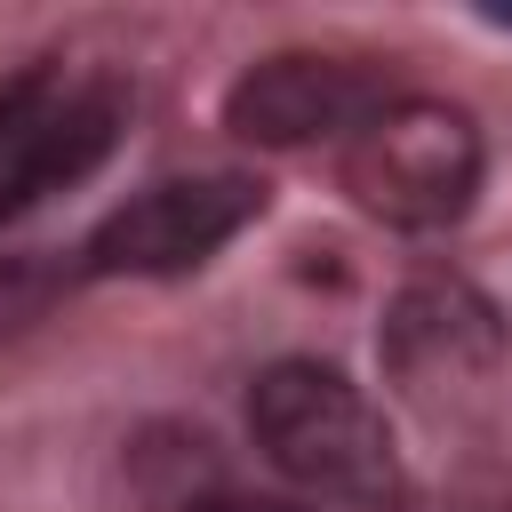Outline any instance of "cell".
Here are the masks:
<instances>
[{"label": "cell", "mask_w": 512, "mask_h": 512, "mask_svg": "<svg viewBox=\"0 0 512 512\" xmlns=\"http://www.w3.org/2000/svg\"><path fill=\"white\" fill-rule=\"evenodd\" d=\"M128 128V88L112 72H64L32 64L0 80V224H16L32 200L80 184Z\"/></svg>", "instance_id": "3"}, {"label": "cell", "mask_w": 512, "mask_h": 512, "mask_svg": "<svg viewBox=\"0 0 512 512\" xmlns=\"http://www.w3.org/2000/svg\"><path fill=\"white\" fill-rule=\"evenodd\" d=\"M384 360H392L408 384L480 368V360H496V312H488L464 280H424V288H408V296L392 304V320H384Z\"/></svg>", "instance_id": "6"}, {"label": "cell", "mask_w": 512, "mask_h": 512, "mask_svg": "<svg viewBox=\"0 0 512 512\" xmlns=\"http://www.w3.org/2000/svg\"><path fill=\"white\" fill-rule=\"evenodd\" d=\"M248 432L320 504H344V512H400L408 504L392 424L328 360H272L248 384Z\"/></svg>", "instance_id": "1"}, {"label": "cell", "mask_w": 512, "mask_h": 512, "mask_svg": "<svg viewBox=\"0 0 512 512\" xmlns=\"http://www.w3.org/2000/svg\"><path fill=\"white\" fill-rule=\"evenodd\" d=\"M392 72L376 56H336V48H280L256 56L224 88V128L248 144H344L376 104H392Z\"/></svg>", "instance_id": "5"}, {"label": "cell", "mask_w": 512, "mask_h": 512, "mask_svg": "<svg viewBox=\"0 0 512 512\" xmlns=\"http://www.w3.org/2000/svg\"><path fill=\"white\" fill-rule=\"evenodd\" d=\"M336 168H344V192L376 224L440 232L472 208L488 152H480L472 112H456L440 96H392L336 144Z\"/></svg>", "instance_id": "2"}, {"label": "cell", "mask_w": 512, "mask_h": 512, "mask_svg": "<svg viewBox=\"0 0 512 512\" xmlns=\"http://www.w3.org/2000/svg\"><path fill=\"white\" fill-rule=\"evenodd\" d=\"M256 216H264L256 176H160L80 240L72 280H184Z\"/></svg>", "instance_id": "4"}, {"label": "cell", "mask_w": 512, "mask_h": 512, "mask_svg": "<svg viewBox=\"0 0 512 512\" xmlns=\"http://www.w3.org/2000/svg\"><path fill=\"white\" fill-rule=\"evenodd\" d=\"M192 512H288V504H256V496H216V504H192Z\"/></svg>", "instance_id": "7"}]
</instances>
